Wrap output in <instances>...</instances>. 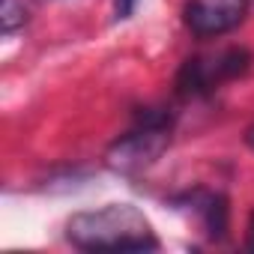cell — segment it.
Listing matches in <instances>:
<instances>
[{"instance_id":"1","label":"cell","mask_w":254,"mask_h":254,"mask_svg":"<svg viewBox=\"0 0 254 254\" xmlns=\"http://www.w3.org/2000/svg\"><path fill=\"white\" fill-rule=\"evenodd\" d=\"M66 239L81 251H156L159 239L150 218L132 203H108L75 212L66 221Z\"/></svg>"},{"instance_id":"2","label":"cell","mask_w":254,"mask_h":254,"mask_svg":"<svg viewBox=\"0 0 254 254\" xmlns=\"http://www.w3.org/2000/svg\"><path fill=\"white\" fill-rule=\"evenodd\" d=\"M171 144V114L165 108H144L138 126L117 138L108 150V168L117 174H141L159 162Z\"/></svg>"},{"instance_id":"3","label":"cell","mask_w":254,"mask_h":254,"mask_svg":"<svg viewBox=\"0 0 254 254\" xmlns=\"http://www.w3.org/2000/svg\"><path fill=\"white\" fill-rule=\"evenodd\" d=\"M248 66H251V54L245 48H224V51L209 54V57H191L183 63V69L177 75V93L186 99L206 96L218 84L245 75Z\"/></svg>"},{"instance_id":"4","label":"cell","mask_w":254,"mask_h":254,"mask_svg":"<svg viewBox=\"0 0 254 254\" xmlns=\"http://www.w3.org/2000/svg\"><path fill=\"white\" fill-rule=\"evenodd\" d=\"M245 12H248L245 0H186L183 21L194 36L212 39L236 30Z\"/></svg>"},{"instance_id":"5","label":"cell","mask_w":254,"mask_h":254,"mask_svg":"<svg viewBox=\"0 0 254 254\" xmlns=\"http://www.w3.org/2000/svg\"><path fill=\"white\" fill-rule=\"evenodd\" d=\"M191 203H194L197 215L203 218L206 233H209L215 242L227 239V227H230V206H227V197L206 191V194H194Z\"/></svg>"},{"instance_id":"6","label":"cell","mask_w":254,"mask_h":254,"mask_svg":"<svg viewBox=\"0 0 254 254\" xmlns=\"http://www.w3.org/2000/svg\"><path fill=\"white\" fill-rule=\"evenodd\" d=\"M27 24V6L24 0H0V30L6 36Z\"/></svg>"},{"instance_id":"7","label":"cell","mask_w":254,"mask_h":254,"mask_svg":"<svg viewBox=\"0 0 254 254\" xmlns=\"http://www.w3.org/2000/svg\"><path fill=\"white\" fill-rule=\"evenodd\" d=\"M141 0H114V15L117 18H132Z\"/></svg>"},{"instance_id":"8","label":"cell","mask_w":254,"mask_h":254,"mask_svg":"<svg viewBox=\"0 0 254 254\" xmlns=\"http://www.w3.org/2000/svg\"><path fill=\"white\" fill-rule=\"evenodd\" d=\"M245 248L254 251V212L248 215V236H245Z\"/></svg>"},{"instance_id":"9","label":"cell","mask_w":254,"mask_h":254,"mask_svg":"<svg viewBox=\"0 0 254 254\" xmlns=\"http://www.w3.org/2000/svg\"><path fill=\"white\" fill-rule=\"evenodd\" d=\"M245 144H248V147H251V150H254V126H251V129H248V132H245Z\"/></svg>"}]
</instances>
